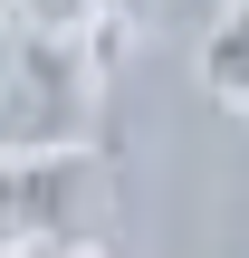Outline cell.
<instances>
[{"instance_id": "obj_1", "label": "cell", "mask_w": 249, "mask_h": 258, "mask_svg": "<svg viewBox=\"0 0 249 258\" xmlns=\"http://www.w3.org/2000/svg\"><path fill=\"white\" fill-rule=\"evenodd\" d=\"M106 201V153L96 144H0V249H58L96 220Z\"/></svg>"}, {"instance_id": "obj_2", "label": "cell", "mask_w": 249, "mask_h": 258, "mask_svg": "<svg viewBox=\"0 0 249 258\" xmlns=\"http://www.w3.org/2000/svg\"><path fill=\"white\" fill-rule=\"evenodd\" d=\"M202 86H211V105L249 115V0H230L221 29L202 38Z\"/></svg>"}, {"instance_id": "obj_3", "label": "cell", "mask_w": 249, "mask_h": 258, "mask_svg": "<svg viewBox=\"0 0 249 258\" xmlns=\"http://www.w3.org/2000/svg\"><path fill=\"white\" fill-rule=\"evenodd\" d=\"M10 29L19 38H106V0H10Z\"/></svg>"}, {"instance_id": "obj_4", "label": "cell", "mask_w": 249, "mask_h": 258, "mask_svg": "<svg viewBox=\"0 0 249 258\" xmlns=\"http://www.w3.org/2000/svg\"><path fill=\"white\" fill-rule=\"evenodd\" d=\"M48 258H115V249H106V239H86V230H77V239H58V249H48Z\"/></svg>"}, {"instance_id": "obj_5", "label": "cell", "mask_w": 249, "mask_h": 258, "mask_svg": "<svg viewBox=\"0 0 249 258\" xmlns=\"http://www.w3.org/2000/svg\"><path fill=\"white\" fill-rule=\"evenodd\" d=\"M0 67H10V38H0Z\"/></svg>"}]
</instances>
